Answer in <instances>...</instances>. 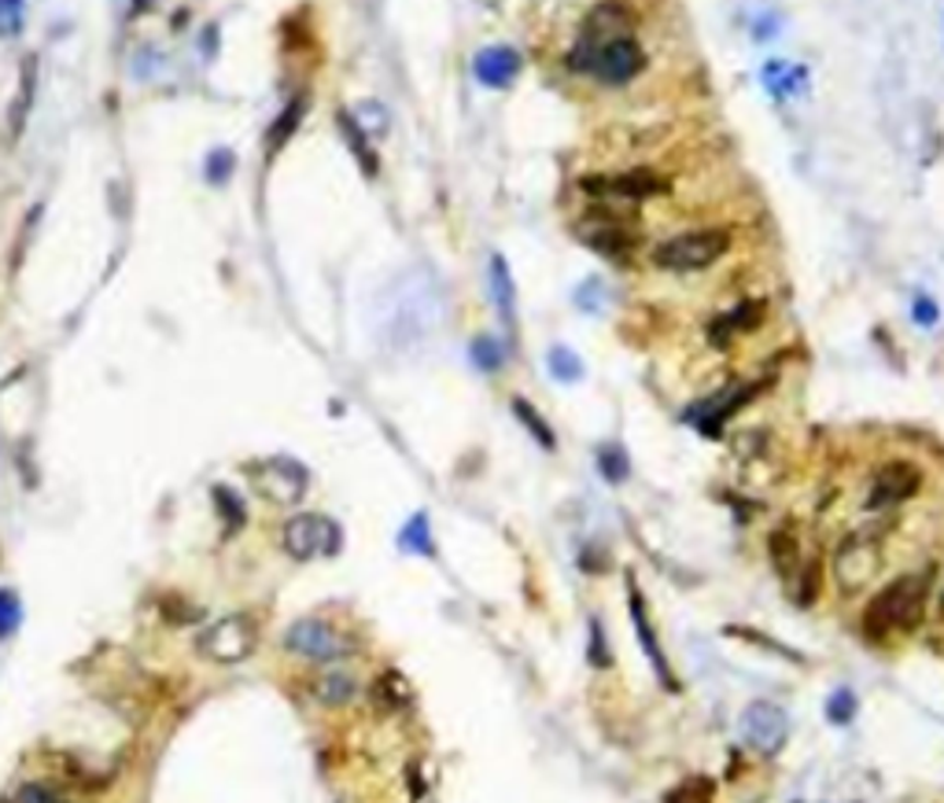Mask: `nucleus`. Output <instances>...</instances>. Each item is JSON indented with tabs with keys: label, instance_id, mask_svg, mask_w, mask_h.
Here are the masks:
<instances>
[{
	"label": "nucleus",
	"instance_id": "f03ea898",
	"mask_svg": "<svg viewBox=\"0 0 944 803\" xmlns=\"http://www.w3.org/2000/svg\"><path fill=\"white\" fill-rule=\"evenodd\" d=\"M730 237L719 229H697V232H679V237L657 243L653 248V266L672 269V273H694L708 269L713 262L727 255Z\"/></svg>",
	"mask_w": 944,
	"mask_h": 803
},
{
	"label": "nucleus",
	"instance_id": "c756f323",
	"mask_svg": "<svg viewBox=\"0 0 944 803\" xmlns=\"http://www.w3.org/2000/svg\"><path fill=\"white\" fill-rule=\"evenodd\" d=\"M856 693H852V689H838V693H830V700H827V719L834 726H845V723H852V715H856Z\"/></svg>",
	"mask_w": 944,
	"mask_h": 803
},
{
	"label": "nucleus",
	"instance_id": "c85d7f7f",
	"mask_svg": "<svg viewBox=\"0 0 944 803\" xmlns=\"http://www.w3.org/2000/svg\"><path fill=\"white\" fill-rule=\"evenodd\" d=\"M26 23V0H0V37L12 41L23 34Z\"/></svg>",
	"mask_w": 944,
	"mask_h": 803
},
{
	"label": "nucleus",
	"instance_id": "cd10ccee",
	"mask_svg": "<svg viewBox=\"0 0 944 803\" xmlns=\"http://www.w3.org/2000/svg\"><path fill=\"white\" fill-rule=\"evenodd\" d=\"M664 803H713V781L708 778H686L664 796Z\"/></svg>",
	"mask_w": 944,
	"mask_h": 803
},
{
	"label": "nucleus",
	"instance_id": "393cba45",
	"mask_svg": "<svg viewBox=\"0 0 944 803\" xmlns=\"http://www.w3.org/2000/svg\"><path fill=\"white\" fill-rule=\"evenodd\" d=\"M546 365H550V372H554L561 383H576V380H583L580 354L568 351V347H554V351H550V358H546Z\"/></svg>",
	"mask_w": 944,
	"mask_h": 803
},
{
	"label": "nucleus",
	"instance_id": "7c9ffc66",
	"mask_svg": "<svg viewBox=\"0 0 944 803\" xmlns=\"http://www.w3.org/2000/svg\"><path fill=\"white\" fill-rule=\"evenodd\" d=\"M23 619V608H19V597L12 589H0V638H8Z\"/></svg>",
	"mask_w": 944,
	"mask_h": 803
},
{
	"label": "nucleus",
	"instance_id": "1a4fd4ad",
	"mask_svg": "<svg viewBox=\"0 0 944 803\" xmlns=\"http://www.w3.org/2000/svg\"><path fill=\"white\" fill-rule=\"evenodd\" d=\"M642 67H646V53L632 34V37H621V41H609V45H602L598 53L580 59L572 70L594 74L598 81H609V85H624V81L642 74Z\"/></svg>",
	"mask_w": 944,
	"mask_h": 803
},
{
	"label": "nucleus",
	"instance_id": "6ab92c4d",
	"mask_svg": "<svg viewBox=\"0 0 944 803\" xmlns=\"http://www.w3.org/2000/svg\"><path fill=\"white\" fill-rule=\"evenodd\" d=\"M314 693H318L321 704L340 708V704H351V700L359 697V682H354L351 675H343V670H329V675L314 682Z\"/></svg>",
	"mask_w": 944,
	"mask_h": 803
},
{
	"label": "nucleus",
	"instance_id": "0eeeda50",
	"mask_svg": "<svg viewBox=\"0 0 944 803\" xmlns=\"http://www.w3.org/2000/svg\"><path fill=\"white\" fill-rule=\"evenodd\" d=\"M284 645H288V653L310 659V664H337L351 653V638L325 619H296L284 634Z\"/></svg>",
	"mask_w": 944,
	"mask_h": 803
},
{
	"label": "nucleus",
	"instance_id": "39448f33",
	"mask_svg": "<svg viewBox=\"0 0 944 803\" xmlns=\"http://www.w3.org/2000/svg\"><path fill=\"white\" fill-rule=\"evenodd\" d=\"M343 531L337 527V520H329L321 513H299L281 527V546L292 561H321V557L337 553Z\"/></svg>",
	"mask_w": 944,
	"mask_h": 803
},
{
	"label": "nucleus",
	"instance_id": "4c0bfd02",
	"mask_svg": "<svg viewBox=\"0 0 944 803\" xmlns=\"http://www.w3.org/2000/svg\"><path fill=\"white\" fill-rule=\"evenodd\" d=\"M145 4H151V0H137V8H145Z\"/></svg>",
	"mask_w": 944,
	"mask_h": 803
},
{
	"label": "nucleus",
	"instance_id": "ddd939ff",
	"mask_svg": "<svg viewBox=\"0 0 944 803\" xmlns=\"http://www.w3.org/2000/svg\"><path fill=\"white\" fill-rule=\"evenodd\" d=\"M583 188L591 192V196H609V199H646V196L664 192L668 185L657 174H649V170H632V174H621V177H587Z\"/></svg>",
	"mask_w": 944,
	"mask_h": 803
},
{
	"label": "nucleus",
	"instance_id": "bb28decb",
	"mask_svg": "<svg viewBox=\"0 0 944 803\" xmlns=\"http://www.w3.org/2000/svg\"><path fill=\"white\" fill-rule=\"evenodd\" d=\"M299 118H303V100H296V104H288L284 107V115L273 122V129H270V140H266V148L270 151H277V148H284V140H288L292 134H296L299 129Z\"/></svg>",
	"mask_w": 944,
	"mask_h": 803
},
{
	"label": "nucleus",
	"instance_id": "c9c22d12",
	"mask_svg": "<svg viewBox=\"0 0 944 803\" xmlns=\"http://www.w3.org/2000/svg\"><path fill=\"white\" fill-rule=\"evenodd\" d=\"M215 497H218L221 505H226V509H221V513L229 516V524H240V520H243V513H240V497H232L229 491H215Z\"/></svg>",
	"mask_w": 944,
	"mask_h": 803
},
{
	"label": "nucleus",
	"instance_id": "f257e3e1",
	"mask_svg": "<svg viewBox=\"0 0 944 803\" xmlns=\"http://www.w3.org/2000/svg\"><path fill=\"white\" fill-rule=\"evenodd\" d=\"M930 583H933V567L930 572H911L900 575L882 589L878 597H871L867 612H864V627L867 634H892V630H915L926 616V601H930Z\"/></svg>",
	"mask_w": 944,
	"mask_h": 803
},
{
	"label": "nucleus",
	"instance_id": "e433bc0d",
	"mask_svg": "<svg viewBox=\"0 0 944 803\" xmlns=\"http://www.w3.org/2000/svg\"><path fill=\"white\" fill-rule=\"evenodd\" d=\"M937 616H941V619H944V594H941V597H937Z\"/></svg>",
	"mask_w": 944,
	"mask_h": 803
},
{
	"label": "nucleus",
	"instance_id": "4468645a",
	"mask_svg": "<svg viewBox=\"0 0 944 803\" xmlns=\"http://www.w3.org/2000/svg\"><path fill=\"white\" fill-rule=\"evenodd\" d=\"M473 74L487 89H510L521 74V56L510 45H487L473 59Z\"/></svg>",
	"mask_w": 944,
	"mask_h": 803
},
{
	"label": "nucleus",
	"instance_id": "6e6552de",
	"mask_svg": "<svg viewBox=\"0 0 944 803\" xmlns=\"http://www.w3.org/2000/svg\"><path fill=\"white\" fill-rule=\"evenodd\" d=\"M635 34V19L627 12L624 4L609 0V4H598L591 15L583 19L580 26V37H576V48L568 53V67H576L580 59H587L591 53H598L609 41H621V37H632Z\"/></svg>",
	"mask_w": 944,
	"mask_h": 803
},
{
	"label": "nucleus",
	"instance_id": "9d476101",
	"mask_svg": "<svg viewBox=\"0 0 944 803\" xmlns=\"http://www.w3.org/2000/svg\"><path fill=\"white\" fill-rule=\"evenodd\" d=\"M919 483H922V472L915 469V464H908V461H889V464H882V469L875 472V480H871V491H867L864 509H867V513H889V509H897V505H905L908 497H915Z\"/></svg>",
	"mask_w": 944,
	"mask_h": 803
},
{
	"label": "nucleus",
	"instance_id": "9b49d317",
	"mask_svg": "<svg viewBox=\"0 0 944 803\" xmlns=\"http://www.w3.org/2000/svg\"><path fill=\"white\" fill-rule=\"evenodd\" d=\"M786 734H789L786 711L778 704H771V700H753V704L742 711V737L749 748L760 752V756H775V752L786 745Z\"/></svg>",
	"mask_w": 944,
	"mask_h": 803
},
{
	"label": "nucleus",
	"instance_id": "7ed1b4c3",
	"mask_svg": "<svg viewBox=\"0 0 944 803\" xmlns=\"http://www.w3.org/2000/svg\"><path fill=\"white\" fill-rule=\"evenodd\" d=\"M830 572H834V586H838L845 597H860L864 589H871V583H875L878 572H882V546H878V538H871V535H852V538H845V542L838 546Z\"/></svg>",
	"mask_w": 944,
	"mask_h": 803
},
{
	"label": "nucleus",
	"instance_id": "aec40b11",
	"mask_svg": "<svg viewBox=\"0 0 944 803\" xmlns=\"http://www.w3.org/2000/svg\"><path fill=\"white\" fill-rule=\"evenodd\" d=\"M757 321H760V302H742L738 310H730L727 318H719V321L713 324V340H716V343H727L730 335L749 332Z\"/></svg>",
	"mask_w": 944,
	"mask_h": 803
},
{
	"label": "nucleus",
	"instance_id": "20e7f679",
	"mask_svg": "<svg viewBox=\"0 0 944 803\" xmlns=\"http://www.w3.org/2000/svg\"><path fill=\"white\" fill-rule=\"evenodd\" d=\"M248 475H251V486H255V494L262 497V502L277 505V509H292V505H299L303 494H307V486H310L307 469H303L299 461H292V457H266V461H255L248 469Z\"/></svg>",
	"mask_w": 944,
	"mask_h": 803
},
{
	"label": "nucleus",
	"instance_id": "f8f14e48",
	"mask_svg": "<svg viewBox=\"0 0 944 803\" xmlns=\"http://www.w3.org/2000/svg\"><path fill=\"white\" fill-rule=\"evenodd\" d=\"M576 232H580V240L587 243L591 251H598V255H624L627 248H632V232H627L624 221H616L613 215H602V210H591L580 226H576Z\"/></svg>",
	"mask_w": 944,
	"mask_h": 803
},
{
	"label": "nucleus",
	"instance_id": "2eb2a0df",
	"mask_svg": "<svg viewBox=\"0 0 944 803\" xmlns=\"http://www.w3.org/2000/svg\"><path fill=\"white\" fill-rule=\"evenodd\" d=\"M627 608H632V619H635V630H638V642H642L646 656H649V664H653V670H657V678L672 686V675H668V664H664L661 649H657V638H653V623H649L646 597H642V589H638L635 578H627Z\"/></svg>",
	"mask_w": 944,
	"mask_h": 803
},
{
	"label": "nucleus",
	"instance_id": "412c9836",
	"mask_svg": "<svg viewBox=\"0 0 944 803\" xmlns=\"http://www.w3.org/2000/svg\"><path fill=\"white\" fill-rule=\"evenodd\" d=\"M513 413H516V421H521L524 428L532 432V439L539 443L543 450H557V435H554V428L543 421V413L535 410L532 402H527V399H513Z\"/></svg>",
	"mask_w": 944,
	"mask_h": 803
},
{
	"label": "nucleus",
	"instance_id": "dca6fc26",
	"mask_svg": "<svg viewBox=\"0 0 944 803\" xmlns=\"http://www.w3.org/2000/svg\"><path fill=\"white\" fill-rule=\"evenodd\" d=\"M487 288H491V299H494V310L505 329H513V302H516V288H513V277H510V266H505L502 255L491 259V273H487Z\"/></svg>",
	"mask_w": 944,
	"mask_h": 803
},
{
	"label": "nucleus",
	"instance_id": "473e14b6",
	"mask_svg": "<svg viewBox=\"0 0 944 803\" xmlns=\"http://www.w3.org/2000/svg\"><path fill=\"white\" fill-rule=\"evenodd\" d=\"M19 803H75V800L64 796V792H56L53 785L34 781V785H26L23 792H19Z\"/></svg>",
	"mask_w": 944,
	"mask_h": 803
},
{
	"label": "nucleus",
	"instance_id": "f704fd0d",
	"mask_svg": "<svg viewBox=\"0 0 944 803\" xmlns=\"http://www.w3.org/2000/svg\"><path fill=\"white\" fill-rule=\"evenodd\" d=\"M911 313H915V321L922 324V329H930V324H937V302L926 299V295H919V299H915V310H911Z\"/></svg>",
	"mask_w": 944,
	"mask_h": 803
},
{
	"label": "nucleus",
	"instance_id": "72a5a7b5",
	"mask_svg": "<svg viewBox=\"0 0 944 803\" xmlns=\"http://www.w3.org/2000/svg\"><path fill=\"white\" fill-rule=\"evenodd\" d=\"M591 664L594 667L613 664V656H609V642L602 638V623H598V619H591Z\"/></svg>",
	"mask_w": 944,
	"mask_h": 803
},
{
	"label": "nucleus",
	"instance_id": "423d86ee",
	"mask_svg": "<svg viewBox=\"0 0 944 803\" xmlns=\"http://www.w3.org/2000/svg\"><path fill=\"white\" fill-rule=\"evenodd\" d=\"M255 645H259V627L255 619L243 612L218 619V623H211L196 638L200 656L211 659V664H240V659L255 653Z\"/></svg>",
	"mask_w": 944,
	"mask_h": 803
},
{
	"label": "nucleus",
	"instance_id": "5701e85b",
	"mask_svg": "<svg viewBox=\"0 0 944 803\" xmlns=\"http://www.w3.org/2000/svg\"><path fill=\"white\" fill-rule=\"evenodd\" d=\"M351 118L359 122V129H362L365 137H384V134H388V122H391L388 111H384L377 100H369V104H359V107L351 111Z\"/></svg>",
	"mask_w": 944,
	"mask_h": 803
},
{
	"label": "nucleus",
	"instance_id": "a211bd4d",
	"mask_svg": "<svg viewBox=\"0 0 944 803\" xmlns=\"http://www.w3.org/2000/svg\"><path fill=\"white\" fill-rule=\"evenodd\" d=\"M771 564H775V572L783 578H794L805 572V564H800V546L789 531L771 535Z\"/></svg>",
	"mask_w": 944,
	"mask_h": 803
},
{
	"label": "nucleus",
	"instance_id": "4be33fe9",
	"mask_svg": "<svg viewBox=\"0 0 944 803\" xmlns=\"http://www.w3.org/2000/svg\"><path fill=\"white\" fill-rule=\"evenodd\" d=\"M399 546H402V549H410V553L432 557V527H429V516H424V513L413 516V520L402 527Z\"/></svg>",
	"mask_w": 944,
	"mask_h": 803
},
{
	"label": "nucleus",
	"instance_id": "f3484780",
	"mask_svg": "<svg viewBox=\"0 0 944 803\" xmlns=\"http://www.w3.org/2000/svg\"><path fill=\"white\" fill-rule=\"evenodd\" d=\"M337 126H340V134H343V140H348V148H351V156L359 159V167H362V174H377V151H373V145H369V137L362 134L359 129V122L351 118V111H340L337 115Z\"/></svg>",
	"mask_w": 944,
	"mask_h": 803
},
{
	"label": "nucleus",
	"instance_id": "b1692460",
	"mask_svg": "<svg viewBox=\"0 0 944 803\" xmlns=\"http://www.w3.org/2000/svg\"><path fill=\"white\" fill-rule=\"evenodd\" d=\"M473 362H476V369H484V372H499L502 362H505L502 343L494 340V335H476V340H473Z\"/></svg>",
	"mask_w": 944,
	"mask_h": 803
},
{
	"label": "nucleus",
	"instance_id": "2f4dec72",
	"mask_svg": "<svg viewBox=\"0 0 944 803\" xmlns=\"http://www.w3.org/2000/svg\"><path fill=\"white\" fill-rule=\"evenodd\" d=\"M203 170H207V181H211V185H226L229 174H232V156H229L226 148L211 151V156H207V167H203Z\"/></svg>",
	"mask_w": 944,
	"mask_h": 803
},
{
	"label": "nucleus",
	"instance_id": "a878e982",
	"mask_svg": "<svg viewBox=\"0 0 944 803\" xmlns=\"http://www.w3.org/2000/svg\"><path fill=\"white\" fill-rule=\"evenodd\" d=\"M598 469H602V475H605L609 483H624V480H627V469H632V464H627V454L621 450V446L609 443V446H602V450H598Z\"/></svg>",
	"mask_w": 944,
	"mask_h": 803
}]
</instances>
